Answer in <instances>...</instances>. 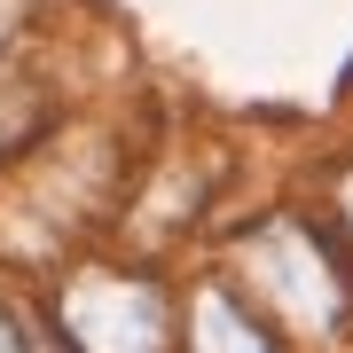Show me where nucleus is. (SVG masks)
<instances>
[{"instance_id": "f257e3e1", "label": "nucleus", "mask_w": 353, "mask_h": 353, "mask_svg": "<svg viewBox=\"0 0 353 353\" xmlns=\"http://www.w3.org/2000/svg\"><path fill=\"white\" fill-rule=\"evenodd\" d=\"M63 330L79 353H165L173 345V306L150 275H79L63 299Z\"/></svg>"}, {"instance_id": "f03ea898", "label": "nucleus", "mask_w": 353, "mask_h": 353, "mask_svg": "<svg viewBox=\"0 0 353 353\" xmlns=\"http://www.w3.org/2000/svg\"><path fill=\"white\" fill-rule=\"evenodd\" d=\"M189 353H275V338L252 299H236L228 283H204L189 299Z\"/></svg>"}, {"instance_id": "7ed1b4c3", "label": "nucleus", "mask_w": 353, "mask_h": 353, "mask_svg": "<svg viewBox=\"0 0 353 353\" xmlns=\"http://www.w3.org/2000/svg\"><path fill=\"white\" fill-rule=\"evenodd\" d=\"M330 212H338V228H353V165H345V181H338V196H330Z\"/></svg>"}, {"instance_id": "20e7f679", "label": "nucleus", "mask_w": 353, "mask_h": 353, "mask_svg": "<svg viewBox=\"0 0 353 353\" xmlns=\"http://www.w3.org/2000/svg\"><path fill=\"white\" fill-rule=\"evenodd\" d=\"M0 353H24V330L8 322V306H0Z\"/></svg>"}, {"instance_id": "39448f33", "label": "nucleus", "mask_w": 353, "mask_h": 353, "mask_svg": "<svg viewBox=\"0 0 353 353\" xmlns=\"http://www.w3.org/2000/svg\"><path fill=\"white\" fill-rule=\"evenodd\" d=\"M0 39H8V8H0Z\"/></svg>"}]
</instances>
